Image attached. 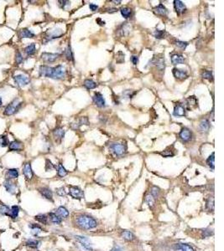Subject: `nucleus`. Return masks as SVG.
Instances as JSON below:
<instances>
[{
  "mask_svg": "<svg viewBox=\"0 0 224 251\" xmlns=\"http://www.w3.org/2000/svg\"><path fill=\"white\" fill-rule=\"evenodd\" d=\"M24 51L28 55H33L35 51H36V48H35V44H31L30 45H28L26 48L24 49Z\"/></svg>",
  "mask_w": 224,
  "mask_h": 251,
  "instance_id": "c756f323",
  "label": "nucleus"
},
{
  "mask_svg": "<svg viewBox=\"0 0 224 251\" xmlns=\"http://www.w3.org/2000/svg\"><path fill=\"white\" fill-rule=\"evenodd\" d=\"M191 136H192V134H191V131L189 130L188 128H182L181 132H180V137L182 141L184 142H188L191 139Z\"/></svg>",
  "mask_w": 224,
  "mask_h": 251,
  "instance_id": "f8f14e48",
  "label": "nucleus"
},
{
  "mask_svg": "<svg viewBox=\"0 0 224 251\" xmlns=\"http://www.w3.org/2000/svg\"><path fill=\"white\" fill-rule=\"evenodd\" d=\"M176 45L177 46V47H179V48H181V49H185V48H186V46L188 45V43L185 42V41H181V40H177V41L176 42Z\"/></svg>",
  "mask_w": 224,
  "mask_h": 251,
  "instance_id": "8fccbe9b",
  "label": "nucleus"
},
{
  "mask_svg": "<svg viewBox=\"0 0 224 251\" xmlns=\"http://www.w3.org/2000/svg\"><path fill=\"white\" fill-rule=\"evenodd\" d=\"M57 174H58V176H59V177H61V178H63V177H65V176L67 174V169L64 167L63 165H62L61 163L59 164L57 167Z\"/></svg>",
  "mask_w": 224,
  "mask_h": 251,
  "instance_id": "c9c22d12",
  "label": "nucleus"
},
{
  "mask_svg": "<svg viewBox=\"0 0 224 251\" xmlns=\"http://www.w3.org/2000/svg\"><path fill=\"white\" fill-rule=\"evenodd\" d=\"M69 194L73 198H76V199H82L84 198L83 191L78 187H75V186H69Z\"/></svg>",
  "mask_w": 224,
  "mask_h": 251,
  "instance_id": "39448f33",
  "label": "nucleus"
},
{
  "mask_svg": "<svg viewBox=\"0 0 224 251\" xmlns=\"http://www.w3.org/2000/svg\"><path fill=\"white\" fill-rule=\"evenodd\" d=\"M18 177V172L16 168H11V169L8 170L6 173V178L10 180V179L17 178Z\"/></svg>",
  "mask_w": 224,
  "mask_h": 251,
  "instance_id": "5701e85b",
  "label": "nucleus"
},
{
  "mask_svg": "<svg viewBox=\"0 0 224 251\" xmlns=\"http://www.w3.org/2000/svg\"><path fill=\"white\" fill-rule=\"evenodd\" d=\"M160 194H161V189L158 188V187H155V186H154V187H152L151 188V195L154 198H157V197H159V195H160Z\"/></svg>",
  "mask_w": 224,
  "mask_h": 251,
  "instance_id": "a18cd8bd",
  "label": "nucleus"
},
{
  "mask_svg": "<svg viewBox=\"0 0 224 251\" xmlns=\"http://www.w3.org/2000/svg\"><path fill=\"white\" fill-rule=\"evenodd\" d=\"M121 235L122 237H123V239H124V240H126V241H132V240L134 239V235H133V233H132V232H130V231H128V230H124V231H123Z\"/></svg>",
  "mask_w": 224,
  "mask_h": 251,
  "instance_id": "b1692460",
  "label": "nucleus"
},
{
  "mask_svg": "<svg viewBox=\"0 0 224 251\" xmlns=\"http://www.w3.org/2000/svg\"><path fill=\"white\" fill-rule=\"evenodd\" d=\"M35 219L37 221H39V223H41L43 224H47V221H48V218L47 216L45 214H38L35 216Z\"/></svg>",
  "mask_w": 224,
  "mask_h": 251,
  "instance_id": "ea45409f",
  "label": "nucleus"
},
{
  "mask_svg": "<svg viewBox=\"0 0 224 251\" xmlns=\"http://www.w3.org/2000/svg\"><path fill=\"white\" fill-rule=\"evenodd\" d=\"M173 75L178 80H184V79L187 78V73L185 72L184 70H180L177 68H174L173 69Z\"/></svg>",
  "mask_w": 224,
  "mask_h": 251,
  "instance_id": "ddd939ff",
  "label": "nucleus"
},
{
  "mask_svg": "<svg viewBox=\"0 0 224 251\" xmlns=\"http://www.w3.org/2000/svg\"><path fill=\"white\" fill-rule=\"evenodd\" d=\"M97 22L98 23L99 25H102V26H103V25H105V22L102 21V20H101V18H97Z\"/></svg>",
  "mask_w": 224,
  "mask_h": 251,
  "instance_id": "0e129e2a",
  "label": "nucleus"
},
{
  "mask_svg": "<svg viewBox=\"0 0 224 251\" xmlns=\"http://www.w3.org/2000/svg\"><path fill=\"white\" fill-rule=\"evenodd\" d=\"M212 234H213V231H212V230L206 229L203 231L202 236L204 237V238H206V237H209V236L212 235Z\"/></svg>",
  "mask_w": 224,
  "mask_h": 251,
  "instance_id": "4d7b16f0",
  "label": "nucleus"
},
{
  "mask_svg": "<svg viewBox=\"0 0 224 251\" xmlns=\"http://www.w3.org/2000/svg\"><path fill=\"white\" fill-rule=\"evenodd\" d=\"M61 34H62V32L61 31V29H55V30L52 31L51 33H50L48 36L46 37V40L49 41V40H51V39L60 38V36H61Z\"/></svg>",
  "mask_w": 224,
  "mask_h": 251,
  "instance_id": "bb28decb",
  "label": "nucleus"
},
{
  "mask_svg": "<svg viewBox=\"0 0 224 251\" xmlns=\"http://www.w3.org/2000/svg\"><path fill=\"white\" fill-rule=\"evenodd\" d=\"M26 245L28 247L32 249H36L39 247V242L38 240H35V239H28L26 241Z\"/></svg>",
  "mask_w": 224,
  "mask_h": 251,
  "instance_id": "f704fd0d",
  "label": "nucleus"
},
{
  "mask_svg": "<svg viewBox=\"0 0 224 251\" xmlns=\"http://www.w3.org/2000/svg\"><path fill=\"white\" fill-rule=\"evenodd\" d=\"M110 149L117 156H123L127 151V146L124 143H112Z\"/></svg>",
  "mask_w": 224,
  "mask_h": 251,
  "instance_id": "7ed1b4c3",
  "label": "nucleus"
},
{
  "mask_svg": "<svg viewBox=\"0 0 224 251\" xmlns=\"http://www.w3.org/2000/svg\"><path fill=\"white\" fill-rule=\"evenodd\" d=\"M206 163L212 169L215 168V153L214 152H212V155L209 156L207 160H206Z\"/></svg>",
  "mask_w": 224,
  "mask_h": 251,
  "instance_id": "2f4dec72",
  "label": "nucleus"
},
{
  "mask_svg": "<svg viewBox=\"0 0 224 251\" xmlns=\"http://www.w3.org/2000/svg\"><path fill=\"white\" fill-rule=\"evenodd\" d=\"M89 8H90V9H91L92 11H96V10L98 9V6L96 5V4H94V3H90V4H89Z\"/></svg>",
  "mask_w": 224,
  "mask_h": 251,
  "instance_id": "052dcab7",
  "label": "nucleus"
},
{
  "mask_svg": "<svg viewBox=\"0 0 224 251\" xmlns=\"http://www.w3.org/2000/svg\"><path fill=\"white\" fill-rule=\"evenodd\" d=\"M14 80L15 82L17 85L20 86V87H23V86H25L30 84L31 82V80L28 76H24V75H17V76H14L13 77Z\"/></svg>",
  "mask_w": 224,
  "mask_h": 251,
  "instance_id": "423d86ee",
  "label": "nucleus"
},
{
  "mask_svg": "<svg viewBox=\"0 0 224 251\" xmlns=\"http://www.w3.org/2000/svg\"><path fill=\"white\" fill-rule=\"evenodd\" d=\"M93 101L98 107H104L106 106V102L103 98V95L99 92H96L93 96Z\"/></svg>",
  "mask_w": 224,
  "mask_h": 251,
  "instance_id": "6e6552de",
  "label": "nucleus"
},
{
  "mask_svg": "<svg viewBox=\"0 0 224 251\" xmlns=\"http://www.w3.org/2000/svg\"><path fill=\"white\" fill-rule=\"evenodd\" d=\"M202 77L204 79L209 80H212V71H204L202 73Z\"/></svg>",
  "mask_w": 224,
  "mask_h": 251,
  "instance_id": "3c124183",
  "label": "nucleus"
},
{
  "mask_svg": "<svg viewBox=\"0 0 224 251\" xmlns=\"http://www.w3.org/2000/svg\"><path fill=\"white\" fill-rule=\"evenodd\" d=\"M19 38H34L35 37V33H32L30 29H23L19 31L18 33Z\"/></svg>",
  "mask_w": 224,
  "mask_h": 251,
  "instance_id": "412c9836",
  "label": "nucleus"
},
{
  "mask_svg": "<svg viewBox=\"0 0 224 251\" xmlns=\"http://www.w3.org/2000/svg\"><path fill=\"white\" fill-rule=\"evenodd\" d=\"M176 249L181 251H194L193 248L191 246L185 245V244H177L176 245Z\"/></svg>",
  "mask_w": 224,
  "mask_h": 251,
  "instance_id": "c85d7f7f",
  "label": "nucleus"
},
{
  "mask_svg": "<svg viewBox=\"0 0 224 251\" xmlns=\"http://www.w3.org/2000/svg\"><path fill=\"white\" fill-rule=\"evenodd\" d=\"M19 210H20V209H19V207H18V206L16 205L13 206L12 208L10 209V211H9L8 216L11 217L12 218H16L18 217Z\"/></svg>",
  "mask_w": 224,
  "mask_h": 251,
  "instance_id": "393cba45",
  "label": "nucleus"
},
{
  "mask_svg": "<svg viewBox=\"0 0 224 251\" xmlns=\"http://www.w3.org/2000/svg\"><path fill=\"white\" fill-rule=\"evenodd\" d=\"M76 239L78 241L81 245H91L90 240L86 238V237H82V236H76Z\"/></svg>",
  "mask_w": 224,
  "mask_h": 251,
  "instance_id": "e433bc0d",
  "label": "nucleus"
},
{
  "mask_svg": "<svg viewBox=\"0 0 224 251\" xmlns=\"http://www.w3.org/2000/svg\"><path fill=\"white\" fill-rule=\"evenodd\" d=\"M120 12H121V14L124 16L125 18H129L132 14V9L128 8V7H124V8H122L120 9Z\"/></svg>",
  "mask_w": 224,
  "mask_h": 251,
  "instance_id": "72a5a7b5",
  "label": "nucleus"
},
{
  "mask_svg": "<svg viewBox=\"0 0 224 251\" xmlns=\"http://www.w3.org/2000/svg\"><path fill=\"white\" fill-rule=\"evenodd\" d=\"M39 193H40V194L42 195L45 198H46V199L48 200H51V201H52L53 200V193H52V191L50 189V188H39Z\"/></svg>",
  "mask_w": 224,
  "mask_h": 251,
  "instance_id": "4468645a",
  "label": "nucleus"
},
{
  "mask_svg": "<svg viewBox=\"0 0 224 251\" xmlns=\"http://www.w3.org/2000/svg\"><path fill=\"white\" fill-rule=\"evenodd\" d=\"M54 167H55L54 165L52 164L51 162L47 159V160H46V171H51V170L53 169Z\"/></svg>",
  "mask_w": 224,
  "mask_h": 251,
  "instance_id": "864d4df0",
  "label": "nucleus"
},
{
  "mask_svg": "<svg viewBox=\"0 0 224 251\" xmlns=\"http://www.w3.org/2000/svg\"><path fill=\"white\" fill-rule=\"evenodd\" d=\"M60 55L59 54H52V53H43L41 55V59L45 62H48V63H52L57 60Z\"/></svg>",
  "mask_w": 224,
  "mask_h": 251,
  "instance_id": "0eeeda50",
  "label": "nucleus"
},
{
  "mask_svg": "<svg viewBox=\"0 0 224 251\" xmlns=\"http://www.w3.org/2000/svg\"><path fill=\"white\" fill-rule=\"evenodd\" d=\"M2 105H3V101H2V98L0 97V106H2Z\"/></svg>",
  "mask_w": 224,
  "mask_h": 251,
  "instance_id": "338daca9",
  "label": "nucleus"
},
{
  "mask_svg": "<svg viewBox=\"0 0 224 251\" xmlns=\"http://www.w3.org/2000/svg\"><path fill=\"white\" fill-rule=\"evenodd\" d=\"M66 56H67V60H68V61H72L73 60H74L72 50H71V46L70 45H68L67 50H66Z\"/></svg>",
  "mask_w": 224,
  "mask_h": 251,
  "instance_id": "37998d69",
  "label": "nucleus"
},
{
  "mask_svg": "<svg viewBox=\"0 0 224 251\" xmlns=\"http://www.w3.org/2000/svg\"><path fill=\"white\" fill-rule=\"evenodd\" d=\"M9 151H21L23 149V144L17 140L13 141L9 144Z\"/></svg>",
  "mask_w": 224,
  "mask_h": 251,
  "instance_id": "2eb2a0df",
  "label": "nucleus"
},
{
  "mask_svg": "<svg viewBox=\"0 0 224 251\" xmlns=\"http://www.w3.org/2000/svg\"><path fill=\"white\" fill-rule=\"evenodd\" d=\"M145 202L150 209H153V207L155 205V198L150 194H147L145 196Z\"/></svg>",
  "mask_w": 224,
  "mask_h": 251,
  "instance_id": "473e14b6",
  "label": "nucleus"
},
{
  "mask_svg": "<svg viewBox=\"0 0 224 251\" xmlns=\"http://www.w3.org/2000/svg\"><path fill=\"white\" fill-rule=\"evenodd\" d=\"M21 106L22 102L19 100V99H18V98H15L14 100H12V101L9 103V105L5 107L3 113H4V115L6 116L14 115V114H15L16 112H18Z\"/></svg>",
  "mask_w": 224,
  "mask_h": 251,
  "instance_id": "f03ea898",
  "label": "nucleus"
},
{
  "mask_svg": "<svg viewBox=\"0 0 224 251\" xmlns=\"http://www.w3.org/2000/svg\"><path fill=\"white\" fill-rule=\"evenodd\" d=\"M185 58L182 55L175 54L171 56V62L173 65H181L185 63Z\"/></svg>",
  "mask_w": 224,
  "mask_h": 251,
  "instance_id": "dca6fc26",
  "label": "nucleus"
},
{
  "mask_svg": "<svg viewBox=\"0 0 224 251\" xmlns=\"http://www.w3.org/2000/svg\"><path fill=\"white\" fill-rule=\"evenodd\" d=\"M112 3H116V4H120V3H121L120 0H117V1H116V0H112Z\"/></svg>",
  "mask_w": 224,
  "mask_h": 251,
  "instance_id": "69168bd1",
  "label": "nucleus"
},
{
  "mask_svg": "<svg viewBox=\"0 0 224 251\" xmlns=\"http://www.w3.org/2000/svg\"><path fill=\"white\" fill-rule=\"evenodd\" d=\"M174 6H175V9H176V12L178 14H184L186 10V7L183 3V2L180 1V0H175L174 1Z\"/></svg>",
  "mask_w": 224,
  "mask_h": 251,
  "instance_id": "9b49d317",
  "label": "nucleus"
},
{
  "mask_svg": "<svg viewBox=\"0 0 224 251\" xmlns=\"http://www.w3.org/2000/svg\"><path fill=\"white\" fill-rule=\"evenodd\" d=\"M4 187L6 188V191L8 193L11 194H15L16 191H17V186H16L15 183H14L11 180H9L7 179L6 181L4 182Z\"/></svg>",
  "mask_w": 224,
  "mask_h": 251,
  "instance_id": "1a4fd4ad",
  "label": "nucleus"
},
{
  "mask_svg": "<svg viewBox=\"0 0 224 251\" xmlns=\"http://www.w3.org/2000/svg\"><path fill=\"white\" fill-rule=\"evenodd\" d=\"M56 194L59 195V196H65L67 194V192L65 191V188H59L56 189Z\"/></svg>",
  "mask_w": 224,
  "mask_h": 251,
  "instance_id": "6e6d98bb",
  "label": "nucleus"
},
{
  "mask_svg": "<svg viewBox=\"0 0 224 251\" xmlns=\"http://www.w3.org/2000/svg\"><path fill=\"white\" fill-rule=\"evenodd\" d=\"M10 209L9 206L1 205L0 206V214L1 215H8L9 214Z\"/></svg>",
  "mask_w": 224,
  "mask_h": 251,
  "instance_id": "c03bdc74",
  "label": "nucleus"
},
{
  "mask_svg": "<svg viewBox=\"0 0 224 251\" xmlns=\"http://www.w3.org/2000/svg\"><path fill=\"white\" fill-rule=\"evenodd\" d=\"M53 135H54V136L55 137V139L61 141V140L64 137V136H65V131H64L63 128L58 127V128H55V129L53 131Z\"/></svg>",
  "mask_w": 224,
  "mask_h": 251,
  "instance_id": "6ab92c4d",
  "label": "nucleus"
},
{
  "mask_svg": "<svg viewBox=\"0 0 224 251\" xmlns=\"http://www.w3.org/2000/svg\"><path fill=\"white\" fill-rule=\"evenodd\" d=\"M57 214L59 215L61 218H66L69 216V212H68V210H67L65 207L61 206V207H59L57 209Z\"/></svg>",
  "mask_w": 224,
  "mask_h": 251,
  "instance_id": "cd10ccee",
  "label": "nucleus"
},
{
  "mask_svg": "<svg viewBox=\"0 0 224 251\" xmlns=\"http://www.w3.org/2000/svg\"><path fill=\"white\" fill-rule=\"evenodd\" d=\"M9 138L7 136H0V147H5L9 145Z\"/></svg>",
  "mask_w": 224,
  "mask_h": 251,
  "instance_id": "a19ab883",
  "label": "nucleus"
},
{
  "mask_svg": "<svg viewBox=\"0 0 224 251\" xmlns=\"http://www.w3.org/2000/svg\"><path fill=\"white\" fill-rule=\"evenodd\" d=\"M174 116H183L185 115V109L184 106L178 104L175 106V109H174V112H173Z\"/></svg>",
  "mask_w": 224,
  "mask_h": 251,
  "instance_id": "a211bd4d",
  "label": "nucleus"
},
{
  "mask_svg": "<svg viewBox=\"0 0 224 251\" xmlns=\"http://www.w3.org/2000/svg\"><path fill=\"white\" fill-rule=\"evenodd\" d=\"M186 100H187V104L189 106H194V107L197 106V100L195 98V96H190Z\"/></svg>",
  "mask_w": 224,
  "mask_h": 251,
  "instance_id": "49530a36",
  "label": "nucleus"
},
{
  "mask_svg": "<svg viewBox=\"0 0 224 251\" xmlns=\"http://www.w3.org/2000/svg\"><path fill=\"white\" fill-rule=\"evenodd\" d=\"M161 155H163L164 157H172V156H174V153H172V151H168V150H165L164 152L161 153Z\"/></svg>",
  "mask_w": 224,
  "mask_h": 251,
  "instance_id": "13d9d810",
  "label": "nucleus"
},
{
  "mask_svg": "<svg viewBox=\"0 0 224 251\" xmlns=\"http://www.w3.org/2000/svg\"><path fill=\"white\" fill-rule=\"evenodd\" d=\"M59 3V5L61 7V9H65L66 6H70L71 4V2L70 1H66V0H61V1H58Z\"/></svg>",
  "mask_w": 224,
  "mask_h": 251,
  "instance_id": "603ef678",
  "label": "nucleus"
},
{
  "mask_svg": "<svg viewBox=\"0 0 224 251\" xmlns=\"http://www.w3.org/2000/svg\"><path fill=\"white\" fill-rule=\"evenodd\" d=\"M117 11H118V9H115V8H112V9H107V12L110 13V14H112V13H116Z\"/></svg>",
  "mask_w": 224,
  "mask_h": 251,
  "instance_id": "680f3d73",
  "label": "nucleus"
},
{
  "mask_svg": "<svg viewBox=\"0 0 224 251\" xmlns=\"http://www.w3.org/2000/svg\"><path fill=\"white\" fill-rule=\"evenodd\" d=\"M154 12H155L156 14H158V15L165 16L167 14H168V10H167L166 8L164 6L162 3H161V4H159L157 7L154 8Z\"/></svg>",
  "mask_w": 224,
  "mask_h": 251,
  "instance_id": "f3484780",
  "label": "nucleus"
},
{
  "mask_svg": "<svg viewBox=\"0 0 224 251\" xmlns=\"http://www.w3.org/2000/svg\"><path fill=\"white\" fill-rule=\"evenodd\" d=\"M122 250H123V249H122L121 247H119V246H115L111 251H122Z\"/></svg>",
  "mask_w": 224,
  "mask_h": 251,
  "instance_id": "e2e57ef3",
  "label": "nucleus"
},
{
  "mask_svg": "<svg viewBox=\"0 0 224 251\" xmlns=\"http://www.w3.org/2000/svg\"><path fill=\"white\" fill-rule=\"evenodd\" d=\"M23 173H24V177L25 178L28 179V180H31L34 176V173L32 171V168H31V165L30 163H27L24 165V167H23Z\"/></svg>",
  "mask_w": 224,
  "mask_h": 251,
  "instance_id": "9d476101",
  "label": "nucleus"
},
{
  "mask_svg": "<svg viewBox=\"0 0 224 251\" xmlns=\"http://www.w3.org/2000/svg\"><path fill=\"white\" fill-rule=\"evenodd\" d=\"M82 125H89V121H88V117L83 116V117L80 118L77 122L72 124V128L73 129H75V130H76V129H78L79 127H81Z\"/></svg>",
  "mask_w": 224,
  "mask_h": 251,
  "instance_id": "aec40b11",
  "label": "nucleus"
},
{
  "mask_svg": "<svg viewBox=\"0 0 224 251\" xmlns=\"http://www.w3.org/2000/svg\"><path fill=\"white\" fill-rule=\"evenodd\" d=\"M165 31L160 30V29H155V33H154V36L158 39H163L165 38Z\"/></svg>",
  "mask_w": 224,
  "mask_h": 251,
  "instance_id": "79ce46f5",
  "label": "nucleus"
},
{
  "mask_svg": "<svg viewBox=\"0 0 224 251\" xmlns=\"http://www.w3.org/2000/svg\"><path fill=\"white\" fill-rule=\"evenodd\" d=\"M76 224L83 229H92L97 227V222L89 215L81 214L76 218Z\"/></svg>",
  "mask_w": 224,
  "mask_h": 251,
  "instance_id": "f257e3e1",
  "label": "nucleus"
},
{
  "mask_svg": "<svg viewBox=\"0 0 224 251\" xmlns=\"http://www.w3.org/2000/svg\"><path fill=\"white\" fill-rule=\"evenodd\" d=\"M118 55H120V56H118V55H116V61H117V63H118V64L124 63V54L122 51H119V52H118Z\"/></svg>",
  "mask_w": 224,
  "mask_h": 251,
  "instance_id": "de8ad7c7",
  "label": "nucleus"
},
{
  "mask_svg": "<svg viewBox=\"0 0 224 251\" xmlns=\"http://www.w3.org/2000/svg\"><path fill=\"white\" fill-rule=\"evenodd\" d=\"M206 209L209 211H214V198L213 197H210L208 199L206 200Z\"/></svg>",
  "mask_w": 224,
  "mask_h": 251,
  "instance_id": "4c0bfd02",
  "label": "nucleus"
},
{
  "mask_svg": "<svg viewBox=\"0 0 224 251\" xmlns=\"http://www.w3.org/2000/svg\"><path fill=\"white\" fill-rule=\"evenodd\" d=\"M49 218H50L52 223H54L55 224H60L61 223V221H62L61 217L56 214H55V213H50L49 214Z\"/></svg>",
  "mask_w": 224,
  "mask_h": 251,
  "instance_id": "a878e982",
  "label": "nucleus"
},
{
  "mask_svg": "<svg viewBox=\"0 0 224 251\" xmlns=\"http://www.w3.org/2000/svg\"><path fill=\"white\" fill-rule=\"evenodd\" d=\"M199 129L202 132H207L209 129H210V122H209L208 120L204 119V120L201 121L200 125H199Z\"/></svg>",
  "mask_w": 224,
  "mask_h": 251,
  "instance_id": "4be33fe9",
  "label": "nucleus"
},
{
  "mask_svg": "<svg viewBox=\"0 0 224 251\" xmlns=\"http://www.w3.org/2000/svg\"><path fill=\"white\" fill-rule=\"evenodd\" d=\"M23 61H24L23 55H22V54L20 53V52L18 51L17 53H16V55H15L16 63L18 64V65H19V64H21L22 62H23Z\"/></svg>",
  "mask_w": 224,
  "mask_h": 251,
  "instance_id": "09e8293b",
  "label": "nucleus"
},
{
  "mask_svg": "<svg viewBox=\"0 0 224 251\" xmlns=\"http://www.w3.org/2000/svg\"><path fill=\"white\" fill-rule=\"evenodd\" d=\"M30 228L31 229V233L34 236H38V234L42 231V229L37 224H31Z\"/></svg>",
  "mask_w": 224,
  "mask_h": 251,
  "instance_id": "7c9ffc66",
  "label": "nucleus"
},
{
  "mask_svg": "<svg viewBox=\"0 0 224 251\" xmlns=\"http://www.w3.org/2000/svg\"><path fill=\"white\" fill-rule=\"evenodd\" d=\"M84 86L88 89H94L97 86V84L92 80H86L84 81Z\"/></svg>",
  "mask_w": 224,
  "mask_h": 251,
  "instance_id": "58836bf2",
  "label": "nucleus"
},
{
  "mask_svg": "<svg viewBox=\"0 0 224 251\" xmlns=\"http://www.w3.org/2000/svg\"><path fill=\"white\" fill-rule=\"evenodd\" d=\"M136 92L135 91H129V90H128V91H126L124 93H123V94L125 96H127L128 98H132V97L134 96V94H135Z\"/></svg>",
  "mask_w": 224,
  "mask_h": 251,
  "instance_id": "5fc2aeb1",
  "label": "nucleus"
},
{
  "mask_svg": "<svg viewBox=\"0 0 224 251\" xmlns=\"http://www.w3.org/2000/svg\"><path fill=\"white\" fill-rule=\"evenodd\" d=\"M131 61L133 62V65H137L138 62H139V58H138V56H136V55H133V56L131 57Z\"/></svg>",
  "mask_w": 224,
  "mask_h": 251,
  "instance_id": "bf43d9fd",
  "label": "nucleus"
},
{
  "mask_svg": "<svg viewBox=\"0 0 224 251\" xmlns=\"http://www.w3.org/2000/svg\"><path fill=\"white\" fill-rule=\"evenodd\" d=\"M66 75V70L62 65H59L57 66L52 67V73L51 78L55 79V80H60L65 77Z\"/></svg>",
  "mask_w": 224,
  "mask_h": 251,
  "instance_id": "20e7f679",
  "label": "nucleus"
}]
</instances>
